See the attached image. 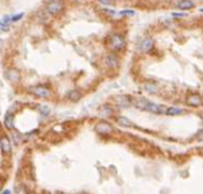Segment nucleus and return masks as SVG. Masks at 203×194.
<instances>
[{"label": "nucleus", "instance_id": "nucleus-1", "mask_svg": "<svg viewBox=\"0 0 203 194\" xmlns=\"http://www.w3.org/2000/svg\"><path fill=\"white\" fill-rule=\"evenodd\" d=\"M132 103L139 110L153 113V114H165L166 113V108L165 107H163L161 104H157V103H152V102H150L147 99L137 98V99H133Z\"/></svg>", "mask_w": 203, "mask_h": 194}, {"label": "nucleus", "instance_id": "nucleus-2", "mask_svg": "<svg viewBox=\"0 0 203 194\" xmlns=\"http://www.w3.org/2000/svg\"><path fill=\"white\" fill-rule=\"evenodd\" d=\"M30 92L32 95L37 97H42V98H48V97L51 95L50 90L45 86H42V85H38V86H32L30 88Z\"/></svg>", "mask_w": 203, "mask_h": 194}, {"label": "nucleus", "instance_id": "nucleus-3", "mask_svg": "<svg viewBox=\"0 0 203 194\" xmlns=\"http://www.w3.org/2000/svg\"><path fill=\"white\" fill-rule=\"evenodd\" d=\"M105 64H106V66H108L111 69H117L120 65V60H119V57L117 55L108 53V55L105 56Z\"/></svg>", "mask_w": 203, "mask_h": 194}, {"label": "nucleus", "instance_id": "nucleus-4", "mask_svg": "<svg viewBox=\"0 0 203 194\" xmlns=\"http://www.w3.org/2000/svg\"><path fill=\"white\" fill-rule=\"evenodd\" d=\"M62 10H63V4L60 0H54V1L49 2V5L46 6V11L52 16L60 13Z\"/></svg>", "mask_w": 203, "mask_h": 194}, {"label": "nucleus", "instance_id": "nucleus-5", "mask_svg": "<svg viewBox=\"0 0 203 194\" xmlns=\"http://www.w3.org/2000/svg\"><path fill=\"white\" fill-rule=\"evenodd\" d=\"M95 132L101 134V135H108V134H111L113 132V128H112V126L109 123L101 122V123H98L95 126Z\"/></svg>", "mask_w": 203, "mask_h": 194}, {"label": "nucleus", "instance_id": "nucleus-6", "mask_svg": "<svg viewBox=\"0 0 203 194\" xmlns=\"http://www.w3.org/2000/svg\"><path fill=\"white\" fill-rule=\"evenodd\" d=\"M152 47H153V39L150 38V37L144 38L139 44V50L142 52H148Z\"/></svg>", "mask_w": 203, "mask_h": 194}, {"label": "nucleus", "instance_id": "nucleus-7", "mask_svg": "<svg viewBox=\"0 0 203 194\" xmlns=\"http://www.w3.org/2000/svg\"><path fill=\"white\" fill-rule=\"evenodd\" d=\"M186 104L190 105V107H200L202 104V97L197 94H192L190 96H188L186 98Z\"/></svg>", "mask_w": 203, "mask_h": 194}, {"label": "nucleus", "instance_id": "nucleus-8", "mask_svg": "<svg viewBox=\"0 0 203 194\" xmlns=\"http://www.w3.org/2000/svg\"><path fill=\"white\" fill-rule=\"evenodd\" d=\"M111 44H112V47L115 49V50H120L123 44H125V40L122 38L120 35H114L112 36V39H111Z\"/></svg>", "mask_w": 203, "mask_h": 194}, {"label": "nucleus", "instance_id": "nucleus-9", "mask_svg": "<svg viewBox=\"0 0 203 194\" xmlns=\"http://www.w3.org/2000/svg\"><path fill=\"white\" fill-rule=\"evenodd\" d=\"M0 148H1V150H2L4 154H8L11 152V149H12L11 142H10V140L6 136H2V138L0 141Z\"/></svg>", "mask_w": 203, "mask_h": 194}, {"label": "nucleus", "instance_id": "nucleus-10", "mask_svg": "<svg viewBox=\"0 0 203 194\" xmlns=\"http://www.w3.org/2000/svg\"><path fill=\"white\" fill-rule=\"evenodd\" d=\"M12 17L10 16H4L2 19L0 21V30L2 32H6L7 30H10V26H11V23H12Z\"/></svg>", "mask_w": 203, "mask_h": 194}, {"label": "nucleus", "instance_id": "nucleus-11", "mask_svg": "<svg viewBox=\"0 0 203 194\" xmlns=\"http://www.w3.org/2000/svg\"><path fill=\"white\" fill-rule=\"evenodd\" d=\"M195 6V4L191 0H181L176 4V7L180 10H190Z\"/></svg>", "mask_w": 203, "mask_h": 194}, {"label": "nucleus", "instance_id": "nucleus-12", "mask_svg": "<svg viewBox=\"0 0 203 194\" xmlns=\"http://www.w3.org/2000/svg\"><path fill=\"white\" fill-rule=\"evenodd\" d=\"M117 123H118L119 126H121V127H125V128H132V127H133V123L125 116L118 117V118H117Z\"/></svg>", "mask_w": 203, "mask_h": 194}, {"label": "nucleus", "instance_id": "nucleus-13", "mask_svg": "<svg viewBox=\"0 0 203 194\" xmlns=\"http://www.w3.org/2000/svg\"><path fill=\"white\" fill-rule=\"evenodd\" d=\"M4 124L8 129H13L14 128V117H13L12 114H7L6 115L5 120H4Z\"/></svg>", "mask_w": 203, "mask_h": 194}, {"label": "nucleus", "instance_id": "nucleus-14", "mask_svg": "<svg viewBox=\"0 0 203 194\" xmlns=\"http://www.w3.org/2000/svg\"><path fill=\"white\" fill-rule=\"evenodd\" d=\"M166 115H170V116H173V115H180V114H184V110L180 109V108H176V107H170V108H166Z\"/></svg>", "mask_w": 203, "mask_h": 194}, {"label": "nucleus", "instance_id": "nucleus-15", "mask_svg": "<svg viewBox=\"0 0 203 194\" xmlns=\"http://www.w3.org/2000/svg\"><path fill=\"white\" fill-rule=\"evenodd\" d=\"M82 95L79 92V91H76V90H71V91H69L68 92V98L70 99V101H73V102H77V101H80L81 99Z\"/></svg>", "mask_w": 203, "mask_h": 194}, {"label": "nucleus", "instance_id": "nucleus-16", "mask_svg": "<svg viewBox=\"0 0 203 194\" xmlns=\"http://www.w3.org/2000/svg\"><path fill=\"white\" fill-rule=\"evenodd\" d=\"M118 104L121 107V108H128L131 104H133L132 103V101H130L127 97H119L118 98Z\"/></svg>", "mask_w": 203, "mask_h": 194}, {"label": "nucleus", "instance_id": "nucleus-17", "mask_svg": "<svg viewBox=\"0 0 203 194\" xmlns=\"http://www.w3.org/2000/svg\"><path fill=\"white\" fill-rule=\"evenodd\" d=\"M144 89H145L146 91L151 92V94H157V91H158L157 86H156L155 84H151V83H145V84H144Z\"/></svg>", "mask_w": 203, "mask_h": 194}, {"label": "nucleus", "instance_id": "nucleus-18", "mask_svg": "<svg viewBox=\"0 0 203 194\" xmlns=\"http://www.w3.org/2000/svg\"><path fill=\"white\" fill-rule=\"evenodd\" d=\"M5 75H6V77L8 78V79H11V80H17L19 78V75H18V72L16 70H10Z\"/></svg>", "mask_w": 203, "mask_h": 194}, {"label": "nucleus", "instance_id": "nucleus-19", "mask_svg": "<svg viewBox=\"0 0 203 194\" xmlns=\"http://www.w3.org/2000/svg\"><path fill=\"white\" fill-rule=\"evenodd\" d=\"M39 110H41V113L44 115V116H48V115L50 114V109H49V107H48V105H41Z\"/></svg>", "mask_w": 203, "mask_h": 194}, {"label": "nucleus", "instance_id": "nucleus-20", "mask_svg": "<svg viewBox=\"0 0 203 194\" xmlns=\"http://www.w3.org/2000/svg\"><path fill=\"white\" fill-rule=\"evenodd\" d=\"M121 13V16H134V11H130V10H126V11H121L120 12Z\"/></svg>", "mask_w": 203, "mask_h": 194}, {"label": "nucleus", "instance_id": "nucleus-21", "mask_svg": "<svg viewBox=\"0 0 203 194\" xmlns=\"http://www.w3.org/2000/svg\"><path fill=\"white\" fill-rule=\"evenodd\" d=\"M23 17H24V13H20V14H16V16H13V17H12V20H13V21H17V20L21 19Z\"/></svg>", "mask_w": 203, "mask_h": 194}, {"label": "nucleus", "instance_id": "nucleus-22", "mask_svg": "<svg viewBox=\"0 0 203 194\" xmlns=\"http://www.w3.org/2000/svg\"><path fill=\"white\" fill-rule=\"evenodd\" d=\"M100 4L102 5H106V6H108V5H112V0H98Z\"/></svg>", "mask_w": 203, "mask_h": 194}, {"label": "nucleus", "instance_id": "nucleus-23", "mask_svg": "<svg viewBox=\"0 0 203 194\" xmlns=\"http://www.w3.org/2000/svg\"><path fill=\"white\" fill-rule=\"evenodd\" d=\"M173 17H186V13H172Z\"/></svg>", "mask_w": 203, "mask_h": 194}, {"label": "nucleus", "instance_id": "nucleus-24", "mask_svg": "<svg viewBox=\"0 0 203 194\" xmlns=\"http://www.w3.org/2000/svg\"><path fill=\"white\" fill-rule=\"evenodd\" d=\"M11 193V191H8V189H5V191H2V194H8Z\"/></svg>", "mask_w": 203, "mask_h": 194}, {"label": "nucleus", "instance_id": "nucleus-25", "mask_svg": "<svg viewBox=\"0 0 203 194\" xmlns=\"http://www.w3.org/2000/svg\"><path fill=\"white\" fill-rule=\"evenodd\" d=\"M201 11H202V12H203V8H202V10H201Z\"/></svg>", "mask_w": 203, "mask_h": 194}]
</instances>
